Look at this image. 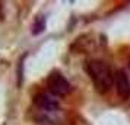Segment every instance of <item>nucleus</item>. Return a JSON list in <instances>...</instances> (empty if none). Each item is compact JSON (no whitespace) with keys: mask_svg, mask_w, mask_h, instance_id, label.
<instances>
[{"mask_svg":"<svg viewBox=\"0 0 130 125\" xmlns=\"http://www.w3.org/2000/svg\"><path fill=\"white\" fill-rule=\"evenodd\" d=\"M114 84H116L117 93L120 96H123V97L130 96V77L129 73L124 68H118L114 73Z\"/></svg>","mask_w":130,"mask_h":125,"instance_id":"4","label":"nucleus"},{"mask_svg":"<svg viewBox=\"0 0 130 125\" xmlns=\"http://www.w3.org/2000/svg\"><path fill=\"white\" fill-rule=\"evenodd\" d=\"M24 60H25V55L19 60V66H18V86H22V83H24Z\"/></svg>","mask_w":130,"mask_h":125,"instance_id":"6","label":"nucleus"},{"mask_svg":"<svg viewBox=\"0 0 130 125\" xmlns=\"http://www.w3.org/2000/svg\"><path fill=\"white\" fill-rule=\"evenodd\" d=\"M86 73L89 74L95 90L98 93L105 95L111 90L112 84H114V73L105 61L89 60L86 63Z\"/></svg>","mask_w":130,"mask_h":125,"instance_id":"1","label":"nucleus"},{"mask_svg":"<svg viewBox=\"0 0 130 125\" xmlns=\"http://www.w3.org/2000/svg\"><path fill=\"white\" fill-rule=\"evenodd\" d=\"M44 29H45V18L38 16V18L35 19L34 25H32V34H34V35H38V34H41Z\"/></svg>","mask_w":130,"mask_h":125,"instance_id":"5","label":"nucleus"},{"mask_svg":"<svg viewBox=\"0 0 130 125\" xmlns=\"http://www.w3.org/2000/svg\"><path fill=\"white\" fill-rule=\"evenodd\" d=\"M34 103L42 112H56L59 109V101L50 93H38L34 96Z\"/></svg>","mask_w":130,"mask_h":125,"instance_id":"3","label":"nucleus"},{"mask_svg":"<svg viewBox=\"0 0 130 125\" xmlns=\"http://www.w3.org/2000/svg\"><path fill=\"white\" fill-rule=\"evenodd\" d=\"M47 87L53 96H64L70 92V83L60 71H51L47 77Z\"/></svg>","mask_w":130,"mask_h":125,"instance_id":"2","label":"nucleus"}]
</instances>
